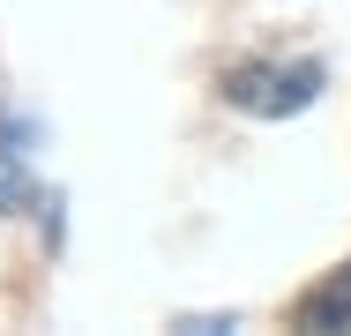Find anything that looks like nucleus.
Wrapping results in <instances>:
<instances>
[{
	"label": "nucleus",
	"mask_w": 351,
	"mask_h": 336,
	"mask_svg": "<svg viewBox=\"0 0 351 336\" xmlns=\"http://www.w3.org/2000/svg\"><path fill=\"white\" fill-rule=\"evenodd\" d=\"M314 90H322V67L299 60H239L224 75V105H239V112H262V120H284V112H306L314 105Z\"/></svg>",
	"instance_id": "f257e3e1"
},
{
	"label": "nucleus",
	"mask_w": 351,
	"mask_h": 336,
	"mask_svg": "<svg viewBox=\"0 0 351 336\" xmlns=\"http://www.w3.org/2000/svg\"><path fill=\"white\" fill-rule=\"evenodd\" d=\"M299 329H351V262L329 269V276L299 299Z\"/></svg>",
	"instance_id": "f03ea898"
},
{
	"label": "nucleus",
	"mask_w": 351,
	"mask_h": 336,
	"mask_svg": "<svg viewBox=\"0 0 351 336\" xmlns=\"http://www.w3.org/2000/svg\"><path fill=\"white\" fill-rule=\"evenodd\" d=\"M23 209H38V180L23 172L15 149H0V217H23Z\"/></svg>",
	"instance_id": "7ed1b4c3"
}]
</instances>
